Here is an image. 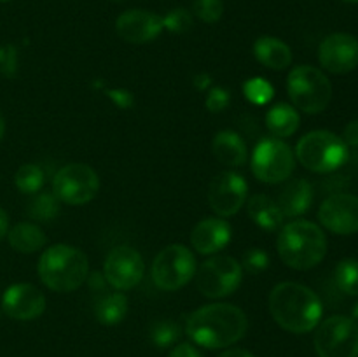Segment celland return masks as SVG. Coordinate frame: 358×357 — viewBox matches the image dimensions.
I'll return each instance as SVG.
<instances>
[{
  "label": "cell",
  "instance_id": "cell-1",
  "mask_svg": "<svg viewBox=\"0 0 358 357\" xmlns=\"http://www.w3.org/2000/svg\"><path fill=\"white\" fill-rule=\"evenodd\" d=\"M247 328L248 318L241 308L231 303H212L189 315L185 332L196 345L217 350L240 342Z\"/></svg>",
  "mask_w": 358,
  "mask_h": 357
},
{
  "label": "cell",
  "instance_id": "cell-2",
  "mask_svg": "<svg viewBox=\"0 0 358 357\" xmlns=\"http://www.w3.org/2000/svg\"><path fill=\"white\" fill-rule=\"evenodd\" d=\"M269 312L280 328L303 335L320 324L324 307L310 287L297 282H282L273 287L269 294Z\"/></svg>",
  "mask_w": 358,
  "mask_h": 357
},
{
  "label": "cell",
  "instance_id": "cell-3",
  "mask_svg": "<svg viewBox=\"0 0 358 357\" xmlns=\"http://www.w3.org/2000/svg\"><path fill=\"white\" fill-rule=\"evenodd\" d=\"M276 248L287 266L304 272L320 265L325 258L327 238L318 224L310 220H292L280 231Z\"/></svg>",
  "mask_w": 358,
  "mask_h": 357
},
{
  "label": "cell",
  "instance_id": "cell-4",
  "mask_svg": "<svg viewBox=\"0 0 358 357\" xmlns=\"http://www.w3.org/2000/svg\"><path fill=\"white\" fill-rule=\"evenodd\" d=\"M38 275L55 293H72L86 282L90 261L80 248L66 244L51 245L38 259Z\"/></svg>",
  "mask_w": 358,
  "mask_h": 357
},
{
  "label": "cell",
  "instance_id": "cell-5",
  "mask_svg": "<svg viewBox=\"0 0 358 357\" xmlns=\"http://www.w3.org/2000/svg\"><path fill=\"white\" fill-rule=\"evenodd\" d=\"M296 158L315 174H331L348 160V146L341 136L327 130L306 133L296 146Z\"/></svg>",
  "mask_w": 358,
  "mask_h": 357
},
{
  "label": "cell",
  "instance_id": "cell-6",
  "mask_svg": "<svg viewBox=\"0 0 358 357\" xmlns=\"http://www.w3.org/2000/svg\"><path fill=\"white\" fill-rule=\"evenodd\" d=\"M287 91L294 107L306 114H320L329 107L332 98V84L320 69L299 65L287 77Z\"/></svg>",
  "mask_w": 358,
  "mask_h": 357
},
{
  "label": "cell",
  "instance_id": "cell-7",
  "mask_svg": "<svg viewBox=\"0 0 358 357\" xmlns=\"http://www.w3.org/2000/svg\"><path fill=\"white\" fill-rule=\"evenodd\" d=\"M252 172L266 184H278L292 175L296 167L294 150L282 139L268 136L255 146L252 153Z\"/></svg>",
  "mask_w": 358,
  "mask_h": 357
},
{
  "label": "cell",
  "instance_id": "cell-8",
  "mask_svg": "<svg viewBox=\"0 0 358 357\" xmlns=\"http://www.w3.org/2000/svg\"><path fill=\"white\" fill-rule=\"evenodd\" d=\"M315 350L318 357H358V322L332 315L317 326Z\"/></svg>",
  "mask_w": 358,
  "mask_h": 357
},
{
  "label": "cell",
  "instance_id": "cell-9",
  "mask_svg": "<svg viewBox=\"0 0 358 357\" xmlns=\"http://www.w3.org/2000/svg\"><path fill=\"white\" fill-rule=\"evenodd\" d=\"M196 273V259L191 248L171 244L156 255L152 262V280L161 290H177L191 282Z\"/></svg>",
  "mask_w": 358,
  "mask_h": 357
},
{
  "label": "cell",
  "instance_id": "cell-10",
  "mask_svg": "<svg viewBox=\"0 0 358 357\" xmlns=\"http://www.w3.org/2000/svg\"><path fill=\"white\" fill-rule=\"evenodd\" d=\"M243 266L231 255H213L206 259L196 275V287L206 298H226L240 287Z\"/></svg>",
  "mask_w": 358,
  "mask_h": 357
},
{
  "label": "cell",
  "instance_id": "cell-11",
  "mask_svg": "<svg viewBox=\"0 0 358 357\" xmlns=\"http://www.w3.org/2000/svg\"><path fill=\"white\" fill-rule=\"evenodd\" d=\"M100 189L98 174L86 163H69L56 172L52 192L66 205H84L96 196Z\"/></svg>",
  "mask_w": 358,
  "mask_h": 357
},
{
  "label": "cell",
  "instance_id": "cell-12",
  "mask_svg": "<svg viewBox=\"0 0 358 357\" xmlns=\"http://www.w3.org/2000/svg\"><path fill=\"white\" fill-rule=\"evenodd\" d=\"M145 273V262L138 251L121 245L108 252L103 262V276L115 290H129L140 284Z\"/></svg>",
  "mask_w": 358,
  "mask_h": 357
},
{
  "label": "cell",
  "instance_id": "cell-13",
  "mask_svg": "<svg viewBox=\"0 0 358 357\" xmlns=\"http://www.w3.org/2000/svg\"><path fill=\"white\" fill-rule=\"evenodd\" d=\"M247 196V181L236 172H222L208 186V203L219 217L234 216L245 205Z\"/></svg>",
  "mask_w": 358,
  "mask_h": 357
},
{
  "label": "cell",
  "instance_id": "cell-14",
  "mask_svg": "<svg viewBox=\"0 0 358 357\" xmlns=\"http://www.w3.org/2000/svg\"><path fill=\"white\" fill-rule=\"evenodd\" d=\"M318 220L325 230L336 234H353L358 231V198L348 192H336L324 200L318 209Z\"/></svg>",
  "mask_w": 358,
  "mask_h": 357
},
{
  "label": "cell",
  "instance_id": "cell-15",
  "mask_svg": "<svg viewBox=\"0 0 358 357\" xmlns=\"http://www.w3.org/2000/svg\"><path fill=\"white\" fill-rule=\"evenodd\" d=\"M322 66L332 74H348L358 66V38L350 34H332L318 48Z\"/></svg>",
  "mask_w": 358,
  "mask_h": 357
},
{
  "label": "cell",
  "instance_id": "cell-16",
  "mask_svg": "<svg viewBox=\"0 0 358 357\" xmlns=\"http://www.w3.org/2000/svg\"><path fill=\"white\" fill-rule=\"evenodd\" d=\"M2 308L10 318L34 321L45 310V296L34 284H14L3 293Z\"/></svg>",
  "mask_w": 358,
  "mask_h": 357
},
{
  "label": "cell",
  "instance_id": "cell-17",
  "mask_svg": "<svg viewBox=\"0 0 358 357\" xmlns=\"http://www.w3.org/2000/svg\"><path fill=\"white\" fill-rule=\"evenodd\" d=\"M119 37L131 44H145L163 31V18L143 9H129L115 21Z\"/></svg>",
  "mask_w": 358,
  "mask_h": 357
},
{
  "label": "cell",
  "instance_id": "cell-18",
  "mask_svg": "<svg viewBox=\"0 0 358 357\" xmlns=\"http://www.w3.org/2000/svg\"><path fill=\"white\" fill-rule=\"evenodd\" d=\"M231 241V226L222 217H206L191 231V244L196 252L212 255L222 251Z\"/></svg>",
  "mask_w": 358,
  "mask_h": 357
},
{
  "label": "cell",
  "instance_id": "cell-19",
  "mask_svg": "<svg viewBox=\"0 0 358 357\" xmlns=\"http://www.w3.org/2000/svg\"><path fill=\"white\" fill-rule=\"evenodd\" d=\"M313 203V186L306 178L290 181L280 191L278 206L283 217H299L310 210Z\"/></svg>",
  "mask_w": 358,
  "mask_h": 357
},
{
  "label": "cell",
  "instance_id": "cell-20",
  "mask_svg": "<svg viewBox=\"0 0 358 357\" xmlns=\"http://www.w3.org/2000/svg\"><path fill=\"white\" fill-rule=\"evenodd\" d=\"M213 156L226 167H243L248 160V149L245 140L236 132L224 130L215 135L212 142Z\"/></svg>",
  "mask_w": 358,
  "mask_h": 357
},
{
  "label": "cell",
  "instance_id": "cell-21",
  "mask_svg": "<svg viewBox=\"0 0 358 357\" xmlns=\"http://www.w3.org/2000/svg\"><path fill=\"white\" fill-rule=\"evenodd\" d=\"M254 55L259 63L271 70H285L292 63V51L280 38L262 35L255 41Z\"/></svg>",
  "mask_w": 358,
  "mask_h": 357
},
{
  "label": "cell",
  "instance_id": "cell-22",
  "mask_svg": "<svg viewBox=\"0 0 358 357\" xmlns=\"http://www.w3.org/2000/svg\"><path fill=\"white\" fill-rule=\"evenodd\" d=\"M301 115L294 105L278 102L266 114V126L275 139H287L299 130Z\"/></svg>",
  "mask_w": 358,
  "mask_h": 357
},
{
  "label": "cell",
  "instance_id": "cell-23",
  "mask_svg": "<svg viewBox=\"0 0 358 357\" xmlns=\"http://www.w3.org/2000/svg\"><path fill=\"white\" fill-rule=\"evenodd\" d=\"M248 216L266 231H276L283 224V214L278 203L266 195H254L248 200Z\"/></svg>",
  "mask_w": 358,
  "mask_h": 357
},
{
  "label": "cell",
  "instance_id": "cell-24",
  "mask_svg": "<svg viewBox=\"0 0 358 357\" xmlns=\"http://www.w3.org/2000/svg\"><path fill=\"white\" fill-rule=\"evenodd\" d=\"M7 238H9L10 247L17 252H23V254L41 251L48 241L44 231L34 223L16 224V226L10 227V231H7Z\"/></svg>",
  "mask_w": 358,
  "mask_h": 357
},
{
  "label": "cell",
  "instance_id": "cell-25",
  "mask_svg": "<svg viewBox=\"0 0 358 357\" xmlns=\"http://www.w3.org/2000/svg\"><path fill=\"white\" fill-rule=\"evenodd\" d=\"M128 314V298L122 290L101 294L94 301V317L103 326H115L122 321Z\"/></svg>",
  "mask_w": 358,
  "mask_h": 357
},
{
  "label": "cell",
  "instance_id": "cell-26",
  "mask_svg": "<svg viewBox=\"0 0 358 357\" xmlns=\"http://www.w3.org/2000/svg\"><path fill=\"white\" fill-rule=\"evenodd\" d=\"M59 200L55 192H41L31 200L28 206V216L38 223H49L59 214Z\"/></svg>",
  "mask_w": 358,
  "mask_h": 357
},
{
  "label": "cell",
  "instance_id": "cell-27",
  "mask_svg": "<svg viewBox=\"0 0 358 357\" xmlns=\"http://www.w3.org/2000/svg\"><path fill=\"white\" fill-rule=\"evenodd\" d=\"M14 184L24 195H35L44 186V170L35 163L23 164L14 175Z\"/></svg>",
  "mask_w": 358,
  "mask_h": 357
},
{
  "label": "cell",
  "instance_id": "cell-28",
  "mask_svg": "<svg viewBox=\"0 0 358 357\" xmlns=\"http://www.w3.org/2000/svg\"><path fill=\"white\" fill-rule=\"evenodd\" d=\"M336 284L348 296H358V259H341L334 272Z\"/></svg>",
  "mask_w": 358,
  "mask_h": 357
},
{
  "label": "cell",
  "instance_id": "cell-29",
  "mask_svg": "<svg viewBox=\"0 0 358 357\" xmlns=\"http://www.w3.org/2000/svg\"><path fill=\"white\" fill-rule=\"evenodd\" d=\"M178 338H180V326L177 322L170 321V318L154 322L152 328H150V340L159 349H166V346L173 345Z\"/></svg>",
  "mask_w": 358,
  "mask_h": 357
},
{
  "label": "cell",
  "instance_id": "cell-30",
  "mask_svg": "<svg viewBox=\"0 0 358 357\" xmlns=\"http://www.w3.org/2000/svg\"><path fill=\"white\" fill-rule=\"evenodd\" d=\"M243 93L245 98L254 105H266L268 102L273 100L275 90H273V86L266 79L254 77V79H248L243 84Z\"/></svg>",
  "mask_w": 358,
  "mask_h": 357
},
{
  "label": "cell",
  "instance_id": "cell-31",
  "mask_svg": "<svg viewBox=\"0 0 358 357\" xmlns=\"http://www.w3.org/2000/svg\"><path fill=\"white\" fill-rule=\"evenodd\" d=\"M192 13L205 23H217L222 18V0H192Z\"/></svg>",
  "mask_w": 358,
  "mask_h": 357
},
{
  "label": "cell",
  "instance_id": "cell-32",
  "mask_svg": "<svg viewBox=\"0 0 358 357\" xmlns=\"http://www.w3.org/2000/svg\"><path fill=\"white\" fill-rule=\"evenodd\" d=\"M192 27V14L184 7L170 10L166 16H163V28H166L171 34H185Z\"/></svg>",
  "mask_w": 358,
  "mask_h": 357
},
{
  "label": "cell",
  "instance_id": "cell-33",
  "mask_svg": "<svg viewBox=\"0 0 358 357\" xmlns=\"http://www.w3.org/2000/svg\"><path fill=\"white\" fill-rule=\"evenodd\" d=\"M17 65H20V56L16 46H0V74L7 79H14L17 76Z\"/></svg>",
  "mask_w": 358,
  "mask_h": 357
},
{
  "label": "cell",
  "instance_id": "cell-34",
  "mask_svg": "<svg viewBox=\"0 0 358 357\" xmlns=\"http://www.w3.org/2000/svg\"><path fill=\"white\" fill-rule=\"evenodd\" d=\"M268 266H269V255H268V252H266V251L254 247V248H250V251L245 252L243 268L247 270V272L257 275V273L268 270Z\"/></svg>",
  "mask_w": 358,
  "mask_h": 357
},
{
  "label": "cell",
  "instance_id": "cell-35",
  "mask_svg": "<svg viewBox=\"0 0 358 357\" xmlns=\"http://www.w3.org/2000/svg\"><path fill=\"white\" fill-rule=\"evenodd\" d=\"M229 102H231V94L226 88H220V86L212 88L208 97H206V108H208L210 112H213V114H217V112L226 111Z\"/></svg>",
  "mask_w": 358,
  "mask_h": 357
},
{
  "label": "cell",
  "instance_id": "cell-36",
  "mask_svg": "<svg viewBox=\"0 0 358 357\" xmlns=\"http://www.w3.org/2000/svg\"><path fill=\"white\" fill-rule=\"evenodd\" d=\"M107 97L117 105L119 108L126 111V108H131L135 104V97H133L131 91L122 90V88H114V90H107Z\"/></svg>",
  "mask_w": 358,
  "mask_h": 357
},
{
  "label": "cell",
  "instance_id": "cell-37",
  "mask_svg": "<svg viewBox=\"0 0 358 357\" xmlns=\"http://www.w3.org/2000/svg\"><path fill=\"white\" fill-rule=\"evenodd\" d=\"M343 140H345L346 146H358V119H353L346 125L345 132H343Z\"/></svg>",
  "mask_w": 358,
  "mask_h": 357
},
{
  "label": "cell",
  "instance_id": "cell-38",
  "mask_svg": "<svg viewBox=\"0 0 358 357\" xmlns=\"http://www.w3.org/2000/svg\"><path fill=\"white\" fill-rule=\"evenodd\" d=\"M168 357H201V354L194 346L189 345V343H180V345H177L171 350V354Z\"/></svg>",
  "mask_w": 358,
  "mask_h": 357
},
{
  "label": "cell",
  "instance_id": "cell-39",
  "mask_svg": "<svg viewBox=\"0 0 358 357\" xmlns=\"http://www.w3.org/2000/svg\"><path fill=\"white\" fill-rule=\"evenodd\" d=\"M87 282H90V289L91 290H103L105 286H107V280H105L103 273H91V275H87Z\"/></svg>",
  "mask_w": 358,
  "mask_h": 357
},
{
  "label": "cell",
  "instance_id": "cell-40",
  "mask_svg": "<svg viewBox=\"0 0 358 357\" xmlns=\"http://www.w3.org/2000/svg\"><path fill=\"white\" fill-rule=\"evenodd\" d=\"M192 83H194V86L198 88L199 91H203L210 86V83H212V80H210L208 74H199V76L194 77V80H192Z\"/></svg>",
  "mask_w": 358,
  "mask_h": 357
},
{
  "label": "cell",
  "instance_id": "cell-41",
  "mask_svg": "<svg viewBox=\"0 0 358 357\" xmlns=\"http://www.w3.org/2000/svg\"><path fill=\"white\" fill-rule=\"evenodd\" d=\"M219 357H255V356L245 349H231V350H226V352L220 354Z\"/></svg>",
  "mask_w": 358,
  "mask_h": 357
},
{
  "label": "cell",
  "instance_id": "cell-42",
  "mask_svg": "<svg viewBox=\"0 0 358 357\" xmlns=\"http://www.w3.org/2000/svg\"><path fill=\"white\" fill-rule=\"evenodd\" d=\"M7 231H9V217H7L6 210L0 209V240H3Z\"/></svg>",
  "mask_w": 358,
  "mask_h": 357
},
{
  "label": "cell",
  "instance_id": "cell-43",
  "mask_svg": "<svg viewBox=\"0 0 358 357\" xmlns=\"http://www.w3.org/2000/svg\"><path fill=\"white\" fill-rule=\"evenodd\" d=\"M3 133H6V119H3L2 112H0V140H2Z\"/></svg>",
  "mask_w": 358,
  "mask_h": 357
},
{
  "label": "cell",
  "instance_id": "cell-44",
  "mask_svg": "<svg viewBox=\"0 0 358 357\" xmlns=\"http://www.w3.org/2000/svg\"><path fill=\"white\" fill-rule=\"evenodd\" d=\"M345 2H358V0H345Z\"/></svg>",
  "mask_w": 358,
  "mask_h": 357
},
{
  "label": "cell",
  "instance_id": "cell-45",
  "mask_svg": "<svg viewBox=\"0 0 358 357\" xmlns=\"http://www.w3.org/2000/svg\"><path fill=\"white\" fill-rule=\"evenodd\" d=\"M0 2H9V0H0Z\"/></svg>",
  "mask_w": 358,
  "mask_h": 357
},
{
  "label": "cell",
  "instance_id": "cell-46",
  "mask_svg": "<svg viewBox=\"0 0 358 357\" xmlns=\"http://www.w3.org/2000/svg\"><path fill=\"white\" fill-rule=\"evenodd\" d=\"M114 2H122V0H114Z\"/></svg>",
  "mask_w": 358,
  "mask_h": 357
}]
</instances>
